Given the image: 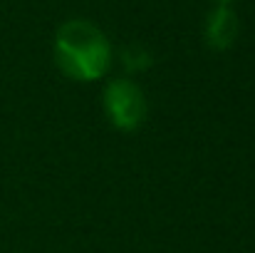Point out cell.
I'll return each mask as SVG.
<instances>
[{
	"label": "cell",
	"mask_w": 255,
	"mask_h": 253,
	"mask_svg": "<svg viewBox=\"0 0 255 253\" xmlns=\"http://www.w3.org/2000/svg\"><path fill=\"white\" fill-rule=\"evenodd\" d=\"M55 62L72 80H99L112 62L109 40L89 20H67L55 35Z\"/></svg>",
	"instance_id": "cell-1"
},
{
	"label": "cell",
	"mask_w": 255,
	"mask_h": 253,
	"mask_svg": "<svg viewBox=\"0 0 255 253\" xmlns=\"http://www.w3.org/2000/svg\"><path fill=\"white\" fill-rule=\"evenodd\" d=\"M104 109H107L109 122L117 129L134 132L141 127L146 117V99L139 84L127 77H119V80H112L104 89Z\"/></svg>",
	"instance_id": "cell-2"
},
{
	"label": "cell",
	"mask_w": 255,
	"mask_h": 253,
	"mask_svg": "<svg viewBox=\"0 0 255 253\" xmlns=\"http://www.w3.org/2000/svg\"><path fill=\"white\" fill-rule=\"evenodd\" d=\"M238 37V17L228 5H218L206 20V42L213 50H228Z\"/></svg>",
	"instance_id": "cell-3"
},
{
	"label": "cell",
	"mask_w": 255,
	"mask_h": 253,
	"mask_svg": "<svg viewBox=\"0 0 255 253\" xmlns=\"http://www.w3.org/2000/svg\"><path fill=\"white\" fill-rule=\"evenodd\" d=\"M122 60H124V67H127V70H131V72L146 70V67L151 65V55H149L144 47H139V45L127 47V50H124V55H122Z\"/></svg>",
	"instance_id": "cell-4"
},
{
	"label": "cell",
	"mask_w": 255,
	"mask_h": 253,
	"mask_svg": "<svg viewBox=\"0 0 255 253\" xmlns=\"http://www.w3.org/2000/svg\"><path fill=\"white\" fill-rule=\"evenodd\" d=\"M221 2H231V0H221Z\"/></svg>",
	"instance_id": "cell-5"
}]
</instances>
